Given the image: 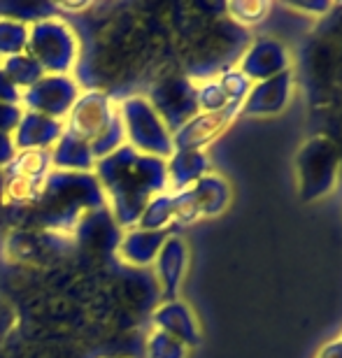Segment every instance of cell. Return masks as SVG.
I'll use <instances>...</instances> for the list:
<instances>
[{"label": "cell", "mask_w": 342, "mask_h": 358, "mask_svg": "<svg viewBox=\"0 0 342 358\" xmlns=\"http://www.w3.org/2000/svg\"><path fill=\"white\" fill-rule=\"evenodd\" d=\"M196 103H198V112H205V114L226 112V110H233L240 114V110L228 105V98L222 89V84L217 82V77L196 82Z\"/></svg>", "instance_id": "cb8c5ba5"}, {"label": "cell", "mask_w": 342, "mask_h": 358, "mask_svg": "<svg viewBox=\"0 0 342 358\" xmlns=\"http://www.w3.org/2000/svg\"><path fill=\"white\" fill-rule=\"evenodd\" d=\"M82 93V84L73 75H45L38 84L21 93V107L45 117L66 121Z\"/></svg>", "instance_id": "9c48e42d"}, {"label": "cell", "mask_w": 342, "mask_h": 358, "mask_svg": "<svg viewBox=\"0 0 342 358\" xmlns=\"http://www.w3.org/2000/svg\"><path fill=\"white\" fill-rule=\"evenodd\" d=\"M0 68H3V73L21 89V93H24L26 89H31L33 84H38L42 77L47 75L45 70H42L40 63L35 61L28 52L0 61Z\"/></svg>", "instance_id": "44dd1931"}, {"label": "cell", "mask_w": 342, "mask_h": 358, "mask_svg": "<svg viewBox=\"0 0 342 358\" xmlns=\"http://www.w3.org/2000/svg\"><path fill=\"white\" fill-rule=\"evenodd\" d=\"M59 5L54 3H28V0H7V3H0V17L7 19H17L21 24L31 26L35 21L42 19H52L59 17Z\"/></svg>", "instance_id": "7402d4cb"}, {"label": "cell", "mask_w": 342, "mask_h": 358, "mask_svg": "<svg viewBox=\"0 0 342 358\" xmlns=\"http://www.w3.org/2000/svg\"><path fill=\"white\" fill-rule=\"evenodd\" d=\"M340 175V152L326 135L305 140L296 154V186L303 203L331 196Z\"/></svg>", "instance_id": "5b68a950"}, {"label": "cell", "mask_w": 342, "mask_h": 358, "mask_svg": "<svg viewBox=\"0 0 342 358\" xmlns=\"http://www.w3.org/2000/svg\"><path fill=\"white\" fill-rule=\"evenodd\" d=\"M21 114H24V107L21 105H7L0 103V133H14V128L19 126Z\"/></svg>", "instance_id": "83f0119b"}, {"label": "cell", "mask_w": 342, "mask_h": 358, "mask_svg": "<svg viewBox=\"0 0 342 358\" xmlns=\"http://www.w3.org/2000/svg\"><path fill=\"white\" fill-rule=\"evenodd\" d=\"M63 133H66L63 121L24 110L12 138L14 145H17V152H52Z\"/></svg>", "instance_id": "5bb4252c"}, {"label": "cell", "mask_w": 342, "mask_h": 358, "mask_svg": "<svg viewBox=\"0 0 342 358\" xmlns=\"http://www.w3.org/2000/svg\"><path fill=\"white\" fill-rule=\"evenodd\" d=\"M238 70L252 84L270 80V77H277L291 70V52L282 40L259 38L240 56Z\"/></svg>", "instance_id": "30bf717a"}, {"label": "cell", "mask_w": 342, "mask_h": 358, "mask_svg": "<svg viewBox=\"0 0 342 358\" xmlns=\"http://www.w3.org/2000/svg\"><path fill=\"white\" fill-rule=\"evenodd\" d=\"M152 331H161L170 338L180 340L184 347L196 349L203 342L201 321L191 305L184 303L182 298L175 300H161L152 312Z\"/></svg>", "instance_id": "8fae6325"}, {"label": "cell", "mask_w": 342, "mask_h": 358, "mask_svg": "<svg viewBox=\"0 0 342 358\" xmlns=\"http://www.w3.org/2000/svg\"><path fill=\"white\" fill-rule=\"evenodd\" d=\"M0 207L5 210V205H3V170H0Z\"/></svg>", "instance_id": "d6a6232c"}, {"label": "cell", "mask_w": 342, "mask_h": 358, "mask_svg": "<svg viewBox=\"0 0 342 358\" xmlns=\"http://www.w3.org/2000/svg\"><path fill=\"white\" fill-rule=\"evenodd\" d=\"M94 175L105 193V203L121 231L138 226L145 205L156 193L168 191L166 161L135 152L124 145L96 163Z\"/></svg>", "instance_id": "6da1fadb"}, {"label": "cell", "mask_w": 342, "mask_h": 358, "mask_svg": "<svg viewBox=\"0 0 342 358\" xmlns=\"http://www.w3.org/2000/svg\"><path fill=\"white\" fill-rule=\"evenodd\" d=\"M168 191H184L212 173V161L205 149H175L166 159Z\"/></svg>", "instance_id": "e0dca14e"}, {"label": "cell", "mask_w": 342, "mask_h": 358, "mask_svg": "<svg viewBox=\"0 0 342 358\" xmlns=\"http://www.w3.org/2000/svg\"><path fill=\"white\" fill-rule=\"evenodd\" d=\"M291 98H294V73L287 70V73L277 77L252 84L240 114H247V117H275V114H282L287 110Z\"/></svg>", "instance_id": "4fadbf2b"}, {"label": "cell", "mask_w": 342, "mask_h": 358, "mask_svg": "<svg viewBox=\"0 0 342 358\" xmlns=\"http://www.w3.org/2000/svg\"><path fill=\"white\" fill-rule=\"evenodd\" d=\"M12 324H14V314L10 310V305H7L3 298H0V345H3L5 335L10 333Z\"/></svg>", "instance_id": "4dcf8cb0"}, {"label": "cell", "mask_w": 342, "mask_h": 358, "mask_svg": "<svg viewBox=\"0 0 342 358\" xmlns=\"http://www.w3.org/2000/svg\"><path fill=\"white\" fill-rule=\"evenodd\" d=\"M235 117H238V112L233 110L215 114L198 112L196 117H191L187 124L173 133V145L175 149H205L226 131Z\"/></svg>", "instance_id": "9a60e30c"}, {"label": "cell", "mask_w": 342, "mask_h": 358, "mask_svg": "<svg viewBox=\"0 0 342 358\" xmlns=\"http://www.w3.org/2000/svg\"><path fill=\"white\" fill-rule=\"evenodd\" d=\"M28 54L47 75H73L82 59V45L75 26L61 14L28 26Z\"/></svg>", "instance_id": "3957f363"}, {"label": "cell", "mask_w": 342, "mask_h": 358, "mask_svg": "<svg viewBox=\"0 0 342 358\" xmlns=\"http://www.w3.org/2000/svg\"><path fill=\"white\" fill-rule=\"evenodd\" d=\"M117 107L128 147L163 161L175 152L173 133L145 93H128V96L117 100Z\"/></svg>", "instance_id": "277c9868"}, {"label": "cell", "mask_w": 342, "mask_h": 358, "mask_svg": "<svg viewBox=\"0 0 342 358\" xmlns=\"http://www.w3.org/2000/svg\"><path fill=\"white\" fill-rule=\"evenodd\" d=\"M17 145L10 133H0V170H5L12 163V159L17 156Z\"/></svg>", "instance_id": "f546056e"}, {"label": "cell", "mask_w": 342, "mask_h": 358, "mask_svg": "<svg viewBox=\"0 0 342 358\" xmlns=\"http://www.w3.org/2000/svg\"><path fill=\"white\" fill-rule=\"evenodd\" d=\"M175 224V193L163 191L149 200L138 219V228L145 231H170Z\"/></svg>", "instance_id": "ffe728a7"}, {"label": "cell", "mask_w": 342, "mask_h": 358, "mask_svg": "<svg viewBox=\"0 0 342 358\" xmlns=\"http://www.w3.org/2000/svg\"><path fill=\"white\" fill-rule=\"evenodd\" d=\"M175 193V224L189 226L201 219L222 217L233 200V189L222 175L210 173L194 186Z\"/></svg>", "instance_id": "8992f818"}, {"label": "cell", "mask_w": 342, "mask_h": 358, "mask_svg": "<svg viewBox=\"0 0 342 358\" xmlns=\"http://www.w3.org/2000/svg\"><path fill=\"white\" fill-rule=\"evenodd\" d=\"M49 156H52V168L63 173H94L96 168V156L89 142L68 131L61 135Z\"/></svg>", "instance_id": "ac0fdd59"}, {"label": "cell", "mask_w": 342, "mask_h": 358, "mask_svg": "<svg viewBox=\"0 0 342 358\" xmlns=\"http://www.w3.org/2000/svg\"><path fill=\"white\" fill-rule=\"evenodd\" d=\"M119 119V107L112 93H105L103 89H82L75 107L63 121L68 133L77 138L87 140L89 145L98 135Z\"/></svg>", "instance_id": "ba28073f"}, {"label": "cell", "mask_w": 342, "mask_h": 358, "mask_svg": "<svg viewBox=\"0 0 342 358\" xmlns=\"http://www.w3.org/2000/svg\"><path fill=\"white\" fill-rule=\"evenodd\" d=\"M317 358H342V340H333L329 342V345H324L322 349H319Z\"/></svg>", "instance_id": "1f68e13d"}, {"label": "cell", "mask_w": 342, "mask_h": 358, "mask_svg": "<svg viewBox=\"0 0 342 358\" xmlns=\"http://www.w3.org/2000/svg\"><path fill=\"white\" fill-rule=\"evenodd\" d=\"M0 103L21 105V89L3 73V68H0Z\"/></svg>", "instance_id": "f1b7e54d"}, {"label": "cell", "mask_w": 342, "mask_h": 358, "mask_svg": "<svg viewBox=\"0 0 342 358\" xmlns=\"http://www.w3.org/2000/svg\"><path fill=\"white\" fill-rule=\"evenodd\" d=\"M340 340H342V333H340Z\"/></svg>", "instance_id": "836d02e7"}, {"label": "cell", "mask_w": 342, "mask_h": 358, "mask_svg": "<svg viewBox=\"0 0 342 358\" xmlns=\"http://www.w3.org/2000/svg\"><path fill=\"white\" fill-rule=\"evenodd\" d=\"M147 100L154 105V110L166 121L170 133L184 126L191 117L198 114L196 103V82L189 80V75H168L152 84L147 93Z\"/></svg>", "instance_id": "52a82bcc"}, {"label": "cell", "mask_w": 342, "mask_h": 358, "mask_svg": "<svg viewBox=\"0 0 342 358\" xmlns=\"http://www.w3.org/2000/svg\"><path fill=\"white\" fill-rule=\"evenodd\" d=\"M226 12H228V19H233L235 24L254 26L266 19V14L270 12V3H261V0H238V3H228Z\"/></svg>", "instance_id": "4316f807"}, {"label": "cell", "mask_w": 342, "mask_h": 358, "mask_svg": "<svg viewBox=\"0 0 342 358\" xmlns=\"http://www.w3.org/2000/svg\"><path fill=\"white\" fill-rule=\"evenodd\" d=\"M105 193L94 173L52 170L38 200L26 210L10 214L21 228H35L73 238L80 221L91 212L105 210Z\"/></svg>", "instance_id": "7a4b0ae2"}, {"label": "cell", "mask_w": 342, "mask_h": 358, "mask_svg": "<svg viewBox=\"0 0 342 358\" xmlns=\"http://www.w3.org/2000/svg\"><path fill=\"white\" fill-rule=\"evenodd\" d=\"M52 156L49 152H19L12 163L3 170V177H19L31 182H47L52 173Z\"/></svg>", "instance_id": "d6986e66"}, {"label": "cell", "mask_w": 342, "mask_h": 358, "mask_svg": "<svg viewBox=\"0 0 342 358\" xmlns=\"http://www.w3.org/2000/svg\"><path fill=\"white\" fill-rule=\"evenodd\" d=\"M191 349L161 331H152L145 340V358H189Z\"/></svg>", "instance_id": "d4e9b609"}, {"label": "cell", "mask_w": 342, "mask_h": 358, "mask_svg": "<svg viewBox=\"0 0 342 358\" xmlns=\"http://www.w3.org/2000/svg\"><path fill=\"white\" fill-rule=\"evenodd\" d=\"M170 231H145V228H128L121 233L117 254L121 261L133 268H149L154 266L163 242L170 238Z\"/></svg>", "instance_id": "2e32d148"}, {"label": "cell", "mask_w": 342, "mask_h": 358, "mask_svg": "<svg viewBox=\"0 0 342 358\" xmlns=\"http://www.w3.org/2000/svg\"><path fill=\"white\" fill-rule=\"evenodd\" d=\"M28 52V26L17 19L0 17V61Z\"/></svg>", "instance_id": "603a6c76"}, {"label": "cell", "mask_w": 342, "mask_h": 358, "mask_svg": "<svg viewBox=\"0 0 342 358\" xmlns=\"http://www.w3.org/2000/svg\"><path fill=\"white\" fill-rule=\"evenodd\" d=\"M217 82L222 84V89L228 98V105L235 107V110H242V103H245L247 93L252 89V82H249L238 68H224L222 73L217 75Z\"/></svg>", "instance_id": "484cf974"}, {"label": "cell", "mask_w": 342, "mask_h": 358, "mask_svg": "<svg viewBox=\"0 0 342 358\" xmlns=\"http://www.w3.org/2000/svg\"><path fill=\"white\" fill-rule=\"evenodd\" d=\"M189 247L180 235H170V238L163 242L159 256L154 261V279L156 286H159V293L163 300H175L180 298L184 277H187L189 270Z\"/></svg>", "instance_id": "7c38bea8"}]
</instances>
